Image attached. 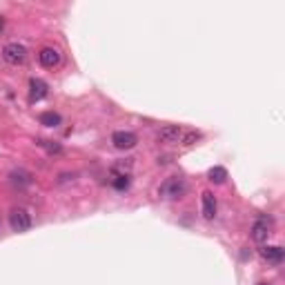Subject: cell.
Returning a JSON list of instances; mask_svg holds the SVG:
<instances>
[{"instance_id":"6","label":"cell","mask_w":285,"mask_h":285,"mask_svg":"<svg viewBox=\"0 0 285 285\" xmlns=\"http://www.w3.org/2000/svg\"><path fill=\"white\" fill-rule=\"evenodd\" d=\"M38 60H40V65L47 67V69H54V67L60 65V51L54 49V47H45V49H40L38 54Z\"/></svg>"},{"instance_id":"18","label":"cell","mask_w":285,"mask_h":285,"mask_svg":"<svg viewBox=\"0 0 285 285\" xmlns=\"http://www.w3.org/2000/svg\"><path fill=\"white\" fill-rule=\"evenodd\" d=\"M0 29H2V20H0Z\"/></svg>"},{"instance_id":"15","label":"cell","mask_w":285,"mask_h":285,"mask_svg":"<svg viewBox=\"0 0 285 285\" xmlns=\"http://www.w3.org/2000/svg\"><path fill=\"white\" fill-rule=\"evenodd\" d=\"M11 183H14V185H29L31 183V176L27 174V172H14V174H11Z\"/></svg>"},{"instance_id":"1","label":"cell","mask_w":285,"mask_h":285,"mask_svg":"<svg viewBox=\"0 0 285 285\" xmlns=\"http://www.w3.org/2000/svg\"><path fill=\"white\" fill-rule=\"evenodd\" d=\"M185 190H187V185L180 176H170V178H165L163 185L158 187V196L160 198H167V200H174V198H180V196L185 194Z\"/></svg>"},{"instance_id":"7","label":"cell","mask_w":285,"mask_h":285,"mask_svg":"<svg viewBox=\"0 0 285 285\" xmlns=\"http://www.w3.org/2000/svg\"><path fill=\"white\" fill-rule=\"evenodd\" d=\"M261 256H263V261L272 263V265H281L285 259V250L281 245H265L261 247Z\"/></svg>"},{"instance_id":"16","label":"cell","mask_w":285,"mask_h":285,"mask_svg":"<svg viewBox=\"0 0 285 285\" xmlns=\"http://www.w3.org/2000/svg\"><path fill=\"white\" fill-rule=\"evenodd\" d=\"M132 183L130 174H120V176H114V180H111V185L116 187V190H127Z\"/></svg>"},{"instance_id":"4","label":"cell","mask_w":285,"mask_h":285,"mask_svg":"<svg viewBox=\"0 0 285 285\" xmlns=\"http://www.w3.org/2000/svg\"><path fill=\"white\" fill-rule=\"evenodd\" d=\"M270 234H272V219L270 216H261V219H256L254 225H252V230H250L252 241H256V243H265V241L270 239Z\"/></svg>"},{"instance_id":"14","label":"cell","mask_w":285,"mask_h":285,"mask_svg":"<svg viewBox=\"0 0 285 285\" xmlns=\"http://www.w3.org/2000/svg\"><path fill=\"white\" fill-rule=\"evenodd\" d=\"M200 138H203V134H200V132H183V136H180V145H183V147L196 145Z\"/></svg>"},{"instance_id":"17","label":"cell","mask_w":285,"mask_h":285,"mask_svg":"<svg viewBox=\"0 0 285 285\" xmlns=\"http://www.w3.org/2000/svg\"><path fill=\"white\" fill-rule=\"evenodd\" d=\"M40 147H45L49 154H58V152H63V147L58 145V143H51V140H38Z\"/></svg>"},{"instance_id":"12","label":"cell","mask_w":285,"mask_h":285,"mask_svg":"<svg viewBox=\"0 0 285 285\" xmlns=\"http://www.w3.org/2000/svg\"><path fill=\"white\" fill-rule=\"evenodd\" d=\"M207 178H210L212 183H216V185H220V183H225V178H227V170L225 167H212V170L207 172Z\"/></svg>"},{"instance_id":"11","label":"cell","mask_w":285,"mask_h":285,"mask_svg":"<svg viewBox=\"0 0 285 285\" xmlns=\"http://www.w3.org/2000/svg\"><path fill=\"white\" fill-rule=\"evenodd\" d=\"M38 120H40V125H45V127H58L63 123L60 114H56V111H43Z\"/></svg>"},{"instance_id":"3","label":"cell","mask_w":285,"mask_h":285,"mask_svg":"<svg viewBox=\"0 0 285 285\" xmlns=\"http://www.w3.org/2000/svg\"><path fill=\"white\" fill-rule=\"evenodd\" d=\"M2 58H5V63H9V65H14V67L22 65L27 60V47L20 45V43H9V45H5V49H2Z\"/></svg>"},{"instance_id":"2","label":"cell","mask_w":285,"mask_h":285,"mask_svg":"<svg viewBox=\"0 0 285 285\" xmlns=\"http://www.w3.org/2000/svg\"><path fill=\"white\" fill-rule=\"evenodd\" d=\"M9 225L14 232H27L34 225V219H31V214L25 207H14L9 214Z\"/></svg>"},{"instance_id":"10","label":"cell","mask_w":285,"mask_h":285,"mask_svg":"<svg viewBox=\"0 0 285 285\" xmlns=\"http://www.w3.org/2000/svg\"><path fill=\"white\" fill-rule=\"evenodd\" d=\"M200 200H203V216H205L207 220H212L216 216V198H214V194H212V192H203Z\"/></svg>"},{"instance_id":"13","label":"cell","mask_w":285,"mask_h":285,"mask_svg":"<svg viewBox=\"0 0 285 285\" xmlns=\"http://www.w3.org/2000/svg\"><path fill=\"white\" fill-rule=\"evenodd\" d=\"M132 165H134V163H132V158L118 160V163H114V165H111V174H114V176H120V174H130V172H132Z\"/></svg>"},{"instance_id":"5","label":"cell","mask_w":285,"mask_h":285,"mask_svg":"<svg viewBox=\"0 0 285 285\" xmlns=\"http://www.w3.org/2000/svg\"><path fill=\"white\" fill-rule=\"evenodd\" d=\"M111 143L118 150H132V147H136L138 138H136L134 132H114L111 134Z\"/></svg>"},{"instance_id":"19","label":"cell","mask_w":285,"mask_h":285,"mask_svg":"<svg viewBox=\"0 0 285 285\" xmlns=\"http://www.w3.org/2000/svg\"><path fill=\"white\" fill-rule=\"evenodd\" d=\"M259 285H270V283H259Z\"/></svg>"},{"instance_id":"9","label":"cell","mask_w":285,"mask_h":285,"mask_svg":"<svg viewBox=\"0 0 285 285\" xmlns=\"http://www.w3.org/2000/svg\"><path fill=\"white\" fill-rule=\"evenodd\" d=\"M180 136H183V130L178 125H167L158 132L160 143H180Z\"/></svg>"},{"instance_id":"8","label":"cell","mask_w":285,"mask_h":285,"mask_svg":"<svg viewBox=\"0 0 285 285\" xmlns=\"http://www.w3.org/2000/svg\"><path fill=\"white\" fill-rule=\"evenodd\" d=\"M47 94H49V85H47L43 78H31L29 80V98L34 100V103L43 100Z\"/></svg>"}]
</instances>
